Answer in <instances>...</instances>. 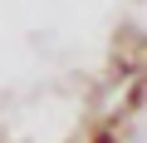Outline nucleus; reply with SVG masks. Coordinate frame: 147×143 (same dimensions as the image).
Listing matches in <instances>:
<instances>
[{
  "instance_id": "1",
  "label": "nucleus",
  "mask_w": 147,
  "mask_h": 143,
  "mask_svg": "<svg viewBox=\"0 0 147 143\" xmlns=\"http://www.w3.org/2000/svg\"><path fill=\"white\" fill-rule=\"evenodd\" d=\"M142 99V0H0V143H123Z\"/></svg>"
}]
</instances>
